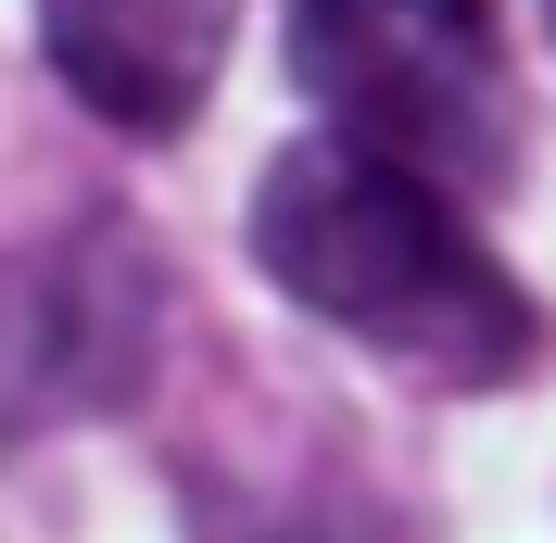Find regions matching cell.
I'll use <instances>...</instances> for the list:
<instances>
[{"label":"cell","instance_id":"3957f363","mask_svg":"<svg viewBox=\"0 0 556 543\" xmlns=\"http://www.w3.org/2000/svg\"><path fill=\"white\" fill-rule=\"evenodd\" d=\"M241 0H38V51L76 102L127 139H177L228 64Z\"/></svg>","mask_w":556,"mask_h":543},{"label":"cell","instance_id":"277c9868","mask_svg":"<svg viewBox=\"0 0 556 543\" xmlns=\"http://www.w3.org/2000/svg\"><path fill=\"white\" fill-rule=\"evenodd\" d=\"M544 26H556V0H544Z\"/></svg>","mask_w":556,"mask_h":543},{"label":"cell","instance_id":"6da1fadb","mask_svg":"<svg viewBox=\"0 0 556 543\" xmlns=\"http://www.w3.org/2000/svg\"><path fill=\"white\" fill-rule=\"evenodd\" d=\"M253 266L291 291L304 316L354 329L367 354L417 379H519L544 354V316L493 240L468 228L455 190H430L417 165H380L354 139H291L266 177H253Z\"/></svg>","mask_w":556,"mask_h":543},{"label":"cell","instance_id":"7a4b0ae2","mask_svg":"<svg viewBox=\"0 0 556 543\" xmlns=\"http://www.w3.org/2000/svg\"><path fill=\"white\" fill-rule=\"evenodd\" d=\"M291 76L354 152L417 165L430 190H493L519 165L493 0H291Z\"/></svg>","mask_w":556,"mask_h":543}]
</instances>
